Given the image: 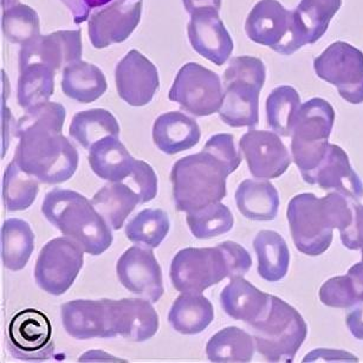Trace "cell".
<instances>
[{"label": "cell", "mask_w": 363, "mask_h": 363, "mask_svg": "<svg viewBox=\"0 0 363 363\" xmlns=\"http://www.w3.org/2000/svg\"><path fill=\"white\" fill-rule=\"evenodd\" d=\"M352 201L341 193L331 192L323 198L303 193L289 201L290 233L296 249L306 256L325 252L333 242V231H345L352 220Z\"/></svg>", "instance_id": "cell-1"}, {"label": "cell", "mask_w": 363, "mask_h": 363, "mask_svg": "<svg viewBox=\"0 0 363 363\" xmlns=\"http://www.w3.org/2000/svg\"><path fill=\"white\" fill-rule=\"evenodd\" d=\"M48 221L79 244L84 252L99 256L111 247L113 233L106 219L86 196L72 189H55L42 205Z\"/></svg>", "instance_id": "cell-2"}, {"label": "cell", "mask_w": 363, "mask_h": 363, "mask_svg": "<svg viewBox=\"0 0 363 363\" xmlns=\"http://www.w3.org/2000/svg\"><path fill=\"white\" fill-rule=\"evenodd\" d=\"M19 143L15 160L23 171L43 184L68 182L79 167V153L61 132L49 128H28L15 133Z\"/></svg>", "instance_id": "cell-3"}, {"label": "cell", "mask_w": 363, "mask_h": 363, "mask_svg": "<svg viewBox=\"0 0 363 363\" xmlns=\"http://www.w3.org/2000/svg\"><path fill=\"white\" fill-rule=\"evenodd\" d=\"M230 174L228 168L207 150L182 157L171 173L175 206L180 212L189 213L219 203L226 196Z\"/></svg>", "instance_id": "cell-4"}, {"label": "cell", "mask_w": 363, "mask_h": 363, "mask_svg": "<svg viewBox=\"0 0 363 363\" xmlns=\"http://www.w3.org/2000/svg\"><path fill=\"white\" fill-rule=\"evenodd\" d=\"M267 79L263 61L251 56L232 58L224 72V101L219 116L233 128H253L259 122V94Z\"/></svg>", "instance_id": "cell-5"}, {"label": "cell", "mask_w": 363, "mask_h": 363, "mask_svg": "<svg viewBox=\"0 0 363 363\" xmlns=\"http://www.w3.org/2000/svg\"><path fill=\"white\" fill-rule=\"evenodd\" d=\"M250 327L257 350L270 362H291L308 335L302 315L289 303L272 295L265 315Z\"/></svg>", "instance_id": "cell-6"}, {"label": "cell", "mask_w": 363, "mask_h": 363, "mask_svg": "<svg viewBox=\"0 0 363 363\" xmlns=\"http://www.w3.org/2000/svg\"><path fill=\"white\" fill-rule=\"evenodd\" d=\"M335 111L328 101L315 97L299 107L292 129L291 154L302 178L313 173L327 155Z\"/></svg>", "instance_id": "cell-7"}, {"label": "cell", "mask_w": 363, "mask_h": 363, "mask_svg": "<svg viewBox=\"0 0 363 363\" xmlns=\"http://www.w3.org/2000/svg\"><path fill=\"white\" fill-rule=\"evenodd\" d=\"M225 278L232 279V269L221 242L214 247H187L172 260V283L178 291L201 294Z\"/></svg>", "instance_id": "cell-8"}, {"label": "cell", "mask_w": 363, "mask_h": 363, "mask_svg": "<svg viewBox=\"0 0 363 363\" xmlns=\"http://www.w3.org/2000/svg\"><path fill=\"white\" fill-rule=\"evenodd\" d=\"M245 31L255 43L285 56L304 47L296 30L294 12L277 0L258 1L246 18Z\"/></svg>", "instance_id": "cell-9"}, {"label": "cell", "mask_w": 363, "mask_h": 363, "mask_svg": "<svg viewBox=\"0 0 363 363\" xmlns=\"http://www.w3.org/2000/svg\"><path fill=\"white\" fill-rule=\"evenodd\" d=\"M168 97L189 114L203 118L220 111L224 89L218 74L199 63H187L175 76Z\"/></svg>", "instance_id": "cell-10"}, {"label": "cell", "mask_w": 363, "mask_h": 363, "mask_svg": "<svg viewBox=\"0 0 363 363\" xmlns=\"http://www.w3.org/2000/svg\"><path fill=\"white\" fill-rule=\"evenodd\" d=\"M316 75L336 86L349 104L363 102V52L345 42L330 44L313 61Z\"/></svg>", "instance_id": "cell-11"}, {"label": "cell", "mask_w": 363, "mask_h": 363, "mask_svg": "<svg viewBox=\"0 0 363 363\" xmlns=\"http://www.w3.org/2000/svg\"><path fill=\"white\" fill-rule=\"evenodd\" d=\"M84 250L69 237L47 242L40 250L35 267V278L42 290L61 296L74 284L83 267Z\"/></svg>", "instance_id": "cell-12"}, {"label": "cell", "mask_w": 363, "mask_h": 363, "mask_svg": "<svg viewBox=\"0 0 363 363\" xmlns=\"http://www.w3.org/2000/svg\"><path fill=\"white\" fill-rule=\"evenodd\" d=\"M8 347L12 356L22 361L42 362L54 355L52 325L45 313L24 309L12 317L8 328Z\"/></svg>", "instance_id": "cell-13"}, {"label": "cell", "mask_w": 363, "mask_h": 363, "mask_svg": "<svg viewBox=\"0 0 363 363\" xmlns=\"http://www.w3.org/2000/svg\"><path fill=\"white\" fill-rule=\"evenodd\" d=\"M143 0H113L94 12L88 22L90 42L96 49L125 42L139 26Z\"/></svg>", "instance_id": "cell-14"}, {"label": "cell", "mask_w": 363, "mask_h": 363, "mask_svg": "<svg viewBox=\"0 0 363 363\" xmlns=\"http://www.w3.org/2000/svg\"><path fill=\"white\" fill-rule=\"evenodd\" d=\"M118 277L128 291L155 303L164 295L162 271L152 250L132 246L118 259Z\"/></svg>", "instance_id": "cell-15"}, {"label": "cell", "mask_w": 363, "mask_h": 363, "mask_svg": "<svg viewBox=\"0 0 363 363\" xmlns=\"http://www.w3.org/2000/svg\"><path fill=\"white\" fill-rule=\"evenodd\" d=\"M82 33L56 31L47 36H38L23 44L19 51V69L33 63L48 65L57 72L68 65L81 61Z\"/></svg>", "instance_id": "cell-16"}, {"label": "cell", "mask_w": 363, "mask_h": 363, "mask_svg": "<svg viewBox=\"0 0 363 363\" xmlns=\"http://www.w3.org/2000/svg\"><path fill=\"white\" fill-rule=\"evenodd\" d=\"M239 148L255 178H279L291 164L288 150L276 133L251 129L242 136Z\"/></svg>", "instance_id": "cell-17"}, {"label": "cell", "mask_w": 363, "mask_h": 363, "mask_svg": "<svg viewBox=\"0 0 363 363\" xmlns=\"http://www.w3.org/2000/svg\"><path fill=\"white\" fill-rule=\"evenodd\" d=\"M187 33L193 49L213 65L221 67L231 57L235 48L233 40L219 17L217 9L194 10L191 13Z\"/></svg>", "instance_id": "cell-18"}, {"label": "cell", "mask_w": 363, "mask_h": 363, "mask_svg": "<svg viewBox=\"0 0 363 363\" xmlns=\"http://www.w3.org/2000/svg\"><path fill=\"white\" fill-rule=\"evenodd\" d=\"M118 96L132 107H143L153 100L160 86L155 65L138 50H130L115 69Z\"/></svg>", "instance_id": "cell-19"}, {"label": "cell", "mask_w": 363, "mask_h": 363, "mask_svg": "<svg viewBox=\"0 0 363 363\" xmlns=\"http://www.w3.org/2000/svg\"><path fill=\"white\" fill-rule=\"evenodd\" d=\"M113 337L143 342L159 330V315L148 299H108Z\"/></svg>", "instance_id": "cell-20"}, {"label": "cell", "mask_w": 363, "mask_h": 363, "mask_svg": "<svg viewBox=\"0 0 363 363\" xmlns=\"http://www.w3.org/2000/svg\"><path fill=\"white\" fill-rule=\"evenodd\" d=\"M65 331L77 340L113 337L108 298L76 299L61 306Z\"/></svg>", "instance_id": "cell-21"}, {"label": "cell", "mask_w": 363, "mask_h": 363, "mask_svg": "<svg viewBox=\"0 0 363 363\" xmlns=\"http://www.w3.org/2000/svg\"><path fill=\"white\" fill-rule=\"evenodd\" d=\"M303 180L320 189H335L355 201L363 198L362 180L352 169L345 150L333 143L328 147L327 155L320 166Z\"/></svg>", "instance_id": "cell-22"}, {"label": "cell", "mask_w": 363, "mask_h": 363, "mask_svg": "<svg viewBox=\"0 0 363 363\" xmlns=\"http://www.w3.org/2000/svg\"><path fill=\"white\" fill-rule=\"evenodd\" d=\"M220 303L228 316L250 325L265 315L270 306V295L244 278L237 277L221 291Z\"/></svg>", "instance_id": "cell-23"}, {"label": "cell", "mask_w": 363, "mask_h": 363, "mask_svg": "<svg viewBox=\"0 0 363 363\" xmlns=\"http://www.w3.org/2000/svg\"><path fill=\"white\" fill-rule=\"evenodd\" d=\"M201 138L196 120L182 111L160 115L153 125L155 146L164 153L174 155L196 146Z\"/></svg>", "instance_id": "cell-24"}, {"label": "cell", "mask_w": 363, "mask_h": 363, "mask_svg": "<svg viewBox=\"0 0 363 363\" xmlns=\"http://www.w3.org/2000/svg\"><path fill=\"white\" fill-rule=\"evenodd\" d=\"M90 167L94 173L109 182H122L129 178L135 159L115 136H107L89 150Z\"/></svg>", "instance_id": "cell-25"}, {"label": "cell", "mask_w": 363, "mask_h": 363, "mask_svg": "<svg viewBox=\"0 0 363 363\" xmlns=\"http://www.w3.org/2000/svg\"><path fill=\"white\" fill-rule=\"evenodd\" d=\"M235 203L250 220H274L279 210V194L270 182L246 179L235 191Z\"/></svg>", "instance_id": "cell-26"}, {"label": "cell", "mask_w": 363, "mask_h": 363, "mask_svg": "<svg viewBox=\"0 0 363 363\" xmlns=\"http://www.w3.org/2000/svg\"><path fill=\"white\" fill-rule=\"evenodd\" d=\"M214 318L212 303L198 292H182L173 303L168 320L175 331L184 335L203 333Z\"/></svg>", "instance_id": "cell-27"}, {"label": "cell", "mask_w": 363, "mask_h": 363, "mask_svg": "<svg viewBox=\"0 0 363 363\" xmlns=\"http://www.w3.org/2000/svg\"><path fill=\"white\" fill-rule=\"evenodd\" d=\"M61 86L65 96L86 104L99 100L107 91L108 83L96 65L79 61L63 69Z\"/></svg>", "instance_id": "cell-28"}, {"label": "cell", "mask_w": 363, "mask_h": 363, "mask_svg": "<svg viewBox=\"0 0 363 363\" xmlns=\"http://www.w3.org/2000/svg\"><path fill=\"white\" fill-rule=\"evenodd\" d=\"M342 0H302L294 11L296 30L304 45L316 43L327 33Z\"/></svg>", "instance_id": "cell-29"}, {"label": "cell", "mask_w": 363, "mask_h": 363, "mask_svg": "<svg viewBox=\"0 0 363 363\" xmlns=\"http://www.w3.org/2000/svg\"><path fill=\"white\" fill-rule=\"evenodd\" d=\"M258 257V274L267 281H279L286 276L290 265L288 244L279 233L263 230L253 240Z\"/></svg>", "instance_id": "cell-30"}, {"label": "cell", "mask_w": 363, "mask_h": 363, "mask_svg": "<svg viewBox=\"0 0 363 363\" xmlns=\"http://www.w3.org/2000/svg\"><path fill=\"white\" fill-rule=\"evenodd\" d=\"M256 343L240 328L228 327L218 331L206 345V355L214 363L251 362Z\"/></svg>", "instance_id": "cell-31"}, {"label": "cell", "mask_w": 363, "mask_h": 363, "mask_svg": "<svg viewBox=\"0 0 363 363\" xmlns=\"http://www.w3.org/2000/svg\"><path fill=\"white\" fill-rule=\"evenodd\" d=\"M91 203L111 228L120 230L129 214L139 205L140 198L130 186L111 182V185L104 186L94 196Z\"/></svg>", "instance_id": "cell-32"}, {"label": "cell", "mask_w": 363, "mask_h": 363, "mask_svg": "<svg viewBox=\"0 0 363 363\" xmlns=\"http://www.w3.org/2000/svg\"><path fill=\"white\" fill-rule=\"evenodd\" d=\"M35 249V235L26 221L12 218L1 228V259L9 270L26 267Z\"/></svg>", "instance_id": "cell-33"}, {"label": "cell", "mask_w": 363, "mask_h": 363, "mask_svg": "<svg viewBox=\"0 0 363 363\" xmlns=\"http://www.w3.org/2000/svg\"><path fill=\"white\" fill-rule=\"evenodd\" d=\"M69 134L83 148L90 150L93 145L107 136L120 135V125L111 111L90 109L79 111L72 118Z\"/></svg>", "instance_id": "cell-34"}, {"label": "cell", "mask_w": 363, "mask_h": 363, "mask_svg": "<svg viewBox=\"0 0 363 363\" xmlns=\"http://www.w3.org/2000/svg\"><path fill=\"white\" fill-rule=\"evenodd\" d=\"M55 72L40 63L19 69L17 99L23 109L29 111L38 104H47L55 91Z\"/></svg>", "instance_id": "cell-35"}, {"label": "cell", "mask_w": 363, "mask_h": 363, "mask_svg": "<svg viewBox=\"0 0 363 363\" xmlns=\"http://www.w3.org/2000/svg\"><path fill=\"white\" fill-rule=\"evenodd\" d=\"M301 106L298 91L292 86H281L272 90L267 100V123L272 132L284 138L291 136Z\"/></svg>", "instance_id": "cell-36"}, {"label": "cell", "mask_w": 363, "mask_h": 363, "mask_svg": "<svg viewBox=\"0 0 363 363\" xmlns=\"http://www.w3.org/2000/svg\"><path fill=\"white\" fill-rule=\"evenodd\" d=\"M38 182V179L23 171L13 159L6 168L3 180V198L8 211L28 210L40 192Z\"/></svg>", "instance_id": "cell-37"}, {"label": "cell", "mask_w": 363, "mask_h": 363, "mask_svg": "<svg viewBox=\"0 0 363 363\" xmlns=\"http://www.w3.org/2000/svg\"><path fill=\"white\" fill-rule=\"evenodd\" d=\"M169 228V218L164 211L147 208L129 221L125 235L130 242L154 249L164 242Z\"/></svg>", "instance_id": "cell-38"}, {"label": "cell", "mask_w": 363, "mask_h": 363, "mask_svg": "<svg viewBox=\"0 0 363 363\" xmlns=\"http://www.w3.org/2000/svg\"><path fill=\"white\" fill-rule=\"evenodd\" d=\"M186 220L192 235L198 239L216 238L225 235L231 231L235 224L231 211L220 201L189 212Z\"/></svg>", "instance_id": "cell-39"}, {"label": "cell", "mask_w": 363, "mask_h": 363, "mask_svg": "<svg viewBox=\"0 0 363 363\" xmlns=\"http://www.w3.org/2000/svg\"><path fill=\"white\" fill-rule=\"evenodd\" d=\"M1 31L9 42L23 45L40 36V17L28 5H15L3 11Z\"/></svg>", "instance_id": "cell-40"}, {"label": "cell", "mask_w": 363, "mask_h": 363, "mask_svg": "<svg viewBox=\"0 0 363 363\" xmlns=\"http://www.w3.org/2000/svg\"><path fill=\"white\" fill-rule=\"evenodd\" d=\"M67 111L61 104L47 102L26 111V114L19 118L15 133L28 128H49L62 133L65 125Z\"/></svg>", "instance_id": "cell-41"}, {"label": "cell", "mask_w": 363, "mask_h": 363, "mask_svg": "<svg viewBox=\"0 0 363 363\" xmlns=\"http://www.w3.org/2000/svg\"><path fill=\"white\" fill-rule=\"evenodd\" d=\"M359 290L348 274L328 279L320 289V302L330 308H350L357 301Z\"/></svg>", "instance_id": "cell-42"}, {"label": "cell", "mask_w": 363, "mask_h": 363, "mask_svg": "<svg viewBox=\"0 0 363 363\" xmlns=\"http://www.w3.org/2000/svg\"><path fill=\"white\" fill-rule=\"evenodd\" d=\"M128 185L139 194L140 203H150L157 194V177L153 168L143 160H135Z\"/></svg>", "instance_id": "cell-43"}, {"label": "cell", "mask_w": 363, "mask_h": 363, "mask_svg": "<svg viewBox=\"0 0 363 363\" xmlns=\"http://www.w3.org/2000/svg\"><path fill=\"white\" fill-rule=\"evenodd\" d=\"M203 150L213 154L218 160H220L228 168L231 174L242 162V157L235 150V138L231 134H217L212 136L207 141Z\"/></svg>", "instance_id": "cell-44"}, {"label": "cell", "mask_w": 363, "mask_h": 363, "mask_svg": "<svg viewBox=\"0 0 363 363\" xmlns=\"http://www.w3.org/2000/svg\"><path fill=\"white\" fill-rule=\"evenodd\" d=\"M340 235L347 249L363 250V205L352 201V223Z\"/></svg>", "instance_id": "cell-45"}, {"label": "cell", "mask_w": 363, "mask_h": 363, "mask_svg": "<svg viewBox=\"0 0 363 363\" xmlns=\"http://www.w3.org/2000/svg\"><path fill=\"white\" fill-rule=\"evenodd\" d=\"M303 362H359V359L345 350L315 349L304 357Z\"/></svg>", "instance_id": "cell-46"}, {"label": "cell", "mask_w": 363, "mask_h": 363, "mask_svg": "<svg viewBox=\"0 0 363 363\" xmlns=\"http://www.w3.org/2000/svg\"><path fill=\"white\" fill-rule=\"evenodd\" d=\"M345 324L354 337L363 341V291L359 298L349 308Z\"/></svg>", "instance_id": "cell-47"}, {"label": "cell", "mask_w": 363, "mask_h": 363, "mask_svg": "<svg viewBox=\"0 0 363 363\" xmlns=\"http://www.w3.org/2000/svg\"><path fill=\"white\" fill-rule=\"evenodd\" d=\"M62 3L72 12L75 24H81L89 19L90 9L86 6L84 0H61Z\"/></svg>", "instance_id": "cell-48"}, {"label": "cell", "mask_w": 363, "mask_h": 363, "mask_svg": "<svg viewBox=\"0 0 363 363\" xmlns=\"http://www.w3.org/2000/svg\"><path fill=\"white\" fill-rule=\"evenodd\" d=\"M182 4L185 6L186 11L191 15L194 10L200 8H214L220 10L221 0H182Z\"/></svg>", "instance_id": "cell-49"}, {"label": "cell", "mask_w": 363, "mask_h": 363, "mask_svg": "<svg viewBox=\"0 0 363 363\" xmlns=\"http://www.w3.org/2000/svg\"><path fill=\"white\" fill-rule=\"evenodd\" d=\"M348 274L355 281L356 286L359 292L363 291V259L359 263L352 265L348 270Z\"/></svg>", "instance_id": "cell-50"}, {"label": "cell", "mask_w": 363, "mask_h": 363, "mask_svg": "<svg viewBox=\"0 0 363 363\" xmlns=\"http://www.w3.org/2000/svg\"><path fill=\"white\" fill-rule=\"evenodd\" d=\"M113 0H84L86 6L91 10V9L102 8L104 5H108L111 3Z\"/></svg>", "instance_id": "cell-51"}, {"label": "cell", "mask_w": 363, "mask_h": 363, "mask_svg": "<svg viewBox=\"0 0 363 363\" xmlns=\"http://www.w3.org/2000/svg\"><path fill=\"white\" fill-rule=\"evenodd\" d=\"M19 4V0H1V10H9V9Z\"/></svg>", "instance_id": "cell-52"}]
</instances>
